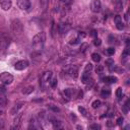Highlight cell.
<instances>
[{
	"label": "cell",
	"mask_w": 130,
	"mask_h": 130,
	"mask_svg": "<svg viewBox=\"0 0 130 130\" xmlns=\"http://www.w3.org/2000/svg\"><path fill=\"white\" fill-rule=\"evenodd\" d=\"M51 78H52V72H51V71L45 72V73L42 75V78H41V84H42V86H44L45 83L50 82Z\"/></svg>",
	"instance_id": "7"
},
{
	"label": "cell",
	"mask_w": 130,
	"mask_h": 130,
	"mask_svg": "<svg viewBox=\"0 0 130 130\" xmlns=\"http://www.w3.org/2000/svg\"><path fill=\"white\" fill-rule=\"evenodd\" d=\"M101 8H102V3L100 0H92L91 3H90V9L92 12L95 13H98V12L101 11Z\"/></svg>",
	"instance_id": "5"
},
{
	"label": "cell",
	"mask_w": 130,
	"mask_h": 130,
	"mask_svg": "<svg viewBox=\"0 0 130 130\" xmlns=\"http://www.w3.org/2000/svg\"><path fill=\"white\" fill-rule=\"evenodd\" d=\"M0 81L3 84H10L13 81V76L8 72H2L0 74Z\"/></svg>",
	"instance_id": "4"
},
{
	"label": "cell",
	"mask_w": 130,
	"mask_h": 130,
	"mask_svg": "<svg viewBox=\"0 0 130 130\" xmlns=\"http://www.w3.org/2000/svg\"><path fill=\"white\" fill-rule=\"evenodd\" d=\"M16 3H17V6L21 10H29V8L30 7V0H17Z\"/></svg>",
	"instance_id": "6"
},
{
	"label": "cell",
	"mask_w": 130,
	"mask_h": 130,
	"mask_svg": "<svg viewBox=\"0 0 130 130\" xmlns=\"http://www.w3.org/2000/svg\"><path fill=\"white\" fill-rule=\"evenodd\" d=\"M109 39H110V43H113V42L115 41V38H114L113 36H110V38H109Z\"/></svg>",
	"instance_id": "44"
},
{
	"label": "cell",
	"mask_w": 130,
	"mask_h": 130,
	"mask_svg": "<svg viewBox=\"0 0 130 130\" xmlns=\"http://www.w3.org/2000/svg\"><path fill=\"white\" fill-rule=\"evenodd\" d=\"M10 44V38L6 34H0V50L5 51Z\"/></svg>",
	"instance_id": "3"
},
{
	"label": "cell",
	"mask_w": 130,
	"mask_h": 130,
	"mask_svg": "<svg viewBox=\"0 0 130 130\" xmlns=\"http://www.w3.org/2000/svg\"><path fill=\"white\" fill-rule=\"evenodd\" d=\"M49 109L52 110L53 112H55V113H57V112H59V111H60V109L58 107H55V106H53V105H50V106H49Z\"/></svg>",
	"instance_id": "31"
},
{
	"label": "cell",
	"mask_w": 130,
	"mask_h": 130,
	"mask_svg": "<svg viewBox=\"0 0 130 130\" xmlns=\"http://www.w3.org/2000/svg\"><path fill=\"white\" fill-rule=\"evenodd\" d=\"M126 44H129V39H126Z\"/></svg>",
	"instance_id": "49"
},
{
	"label": "cell",
	"mask_w": 130,
	"mask_h": 130,
	"mask_svg": "<svg viewBox=\"0 0 130 130\" xmlns=\"http://www.w3.org/2000/svg\"><path fill=\"white\" fill-rule=\"evenodd\" d=\"M103 80L107 83H115V82H117L118 79H117V77H115V76H106V77L103 78Z\"/></svg>",
	"instance_id": "15"
},
{
	"label": "cell",
	"mask_w": 130,
	"mask_h": 130,
	"mask_svg": "<svg viewBox=\"0 0 130 130\" xmlns=\"http://www.w3.org/2000/svg\"><path fill=\"white\" fill-rule=\"evenodd\" d=\"M116 96H117V98H118L119 100H121V99H122L123 91H122V89H121V88H118V89H117V90H116Z\"/></svg>",
	"instance_id": "25"
},
{
	"label": "cell",
	"mask_w": 130,
	"mask_h": 130,
	"mask_svg": "<svg viewBox=\"0 0 130 130\" xmlns=\"http://www.w3.org/2000/svg\"><path fill=\"white\" fill-rule=\"evenodd\" d=\"M114 21H115L116 27H117V29H118V30H122L123 29H124V24H123V22H122V17L119 14H117L114 17Z\"/></svg>",
	"instance_id": "12"
},
{
	"label": "cell",
	"mask_w": 130,
	"mask_h": 130,
	"mask_svg": "<svg viewBox=\"0 0 130 130\" xmlns=\"http://www.w3.org/2000/svg\"><path fill=\"white\" fill-rule=\"evenodd\" d=\"M107 126H108V127H114V122L108 121V122H107Z\"/></svg>",
	"instance_id": "41"
},
{
	"label": "cell",
	"mask_w": 130,
	"mask_h": 130,
	"mask_svg": "<svg viewBox=\"0 0 130 130\" xmlns=\"http://www.w3.org/2000/svg\"><path fill=\"white\" fill-rule=\"evenodd\" d=\"M109 117H112V116H114V114L112 113V112H109V115H108Z\"/></svg>",
	"instance_id": "48"
},
{
	"label": "cell",
	"mask_w": 130,
	"mask_h": 130,
	"mask_svg": "<svg viewBox=\"0 0 130 130\" xmlns=\"http://www.w3.org/2000/svg\"><path fill=\"white\" fill-rule=\"evenodd\" d=\"M82 96H83V92H82V90H79L78 91V95L76 96L78 99H82Z\"/></svg>",
	"instance_id": "40"
},
{
	"label": "cell",
	"mask_w": 130,
	"mask_h": 130,
	"mask_svg": "<svg viewBox=\"0 0 130 130\" xmlns=\"http://www.w3.org/2000/svg\"><path fill=\"white\" fill-rule=\"evenodd\" d=\"M40 6L43 10H46L49 7V0H41L40 1Z\"/></svg>",
	"instance_id": "19"
},
{
	"label": "cell",
	"mask_w": 130,
	"mask_h": 130,
	"mask_svg": "<svg viewBox=\"0 0 130 130\" xmlns=\"http://www.w3.org/2000/svg\"><path fill=\"white\" fill-rule=\"evenodd\" d=\"M115 53V49L114 48H109L107 49V54L109 55V56H112V55H114Z\"/></svg>",
	"instance_id": "32"
},
{
	"label": "cell",
	"mask_w": 130,
	"mask_h": 130,
	"mask_svg": "<svg viewBox=\"0 0 130 130\" xmlns=\"http://www.w3.org/2000/svg\"><path fill=\"white\" fill-rule=\"evenodd\" d=\"M20 108H21V105H15V106L10 110V114H11V115H16V114L18 113V111H20Z\"/></svg>",
	"instance_id": "20"
},
{
	"label": "cell",
	"mask_w": 130,
	"mask_h": 130,
	"mask_svg": "<svg viewBox=\"0 0 130 130\" xmlns=\"http://www.w3.org/2000/svg\"><path fill=\"white\" fill-rule=\"evenodd\" d=\"M78 38H79V39H80V38H85V34H84L83 32L79 33V36H78Z\"/></svg>",
	"instance_id": "43"
},
{
	"label": "cell",
	"mask_w": 130,
	"mask_h": 130,
	"mask_svg": "<svg viewBox=\"0 0 130 130\" xmlns=\"http://www.w3.org/2000/svg\"><path fill=\"white\" fill-rule=\"evenodd\" d=\"M123 121H124V118H123V117H120V118L117 119V124L121 126L123 124Z\"/></svg>",
	"instance_id": "37"
},
{
	"label": "cell",
	"mask_w": 130,
	"mask_h": 130,
	"mask_svg": "<svg viewBox=\"0 0 130 130\" xmlns=\"http://www.w3.org/2000/svg\"><path fill=\"white\" fill-rule=\"evenodd\" d=\"M101 95H102L103 97H105V98L109 97V96L111 95V90H110V89H108V88H104V89L102 90V91H101Z\"/></svg>",
	"instance_id": "21"
},
{
	"label": "cell",
	"mask_w": 130,
	"mask_h": 130,
	"mask_svg": "<svg viewBox=\"0 0 130 130\" xmlns=\"http://www.w3.org/2000/svg\"><path fill=\"white\" fill-rule=\"evenodd\" d=\"M0 91L5 92V86H0Z\"/></svg>",
	"instance_id": "45"
},
{
	"label": "cell",
	"mask_w": 130,
	"mask_h": 130,
	"mask_svg": "<svg viewBox=\"0 0 130 130\" xmlns=\"http://www.w3.org/2000/svg\"><path fill=\"white\" fill-rule=\"evenodd\" d=\"M91 106H92V108H94V109L99 108V107L101 106V101H99V100L94 101V102H92V104H91Z\"/></svg>",
	"instance_id": "26"
},
{
	"label": "cell",
	"mask_w": 130,
	"mask_h": 130,
	"mask_svg": "<svg viewBox=\"0 0 130 130\" xmlns=\"http://www.w3.org/2000/svg\"><path fill=\"white\" fill-rule=\"evenodd\" d=\"M115 5H116V11H121L123 8V4H122V0H111Z\"/></svg>",
	"instance_id": "14"
},
{
	"label": "cell",
	"mask_w": 130,
	"mask_h": 130,
	"mask_svg": "<svg viewBox=\"0 0 130 130\" xmlns=\"http://www.w3.org/2000/svg\"><path fill=\"white\" fill-rule=\"evenodd\" d=\"M96 71H97V73H102V71H103V66H98L96 68Z\"/></svg>",
	"instance_id": "39"
},
{
	"label": "cell",
	"mask_w": 130,
	"mask_h": 130,
	"mask_svg": "<svg viewBox=\"0 0 130 130\" xmlns=\"http://www.w3.org/2000/svg\"><path fill=\"white\" fill-rule=\"evenodd\" d=\"M106 64H107L108 66H111V65H114V61H113L112 59H108V60L106 61Z\"/></svg>",
	"instance_id": "38"
},
{
	"label": "cell",
	"mask_w": 130,
	"mask_h": 130,
	"mask_svg": "<svg viewBox=\"0 0 130 130\" xmlns=\"http://www.w3.org/2000/svg\"><path fill=\"white\" fill-rule=\"evenodd\" d=\"M88 48H89V44H88V43H83V44H81V46H80V51H81V52H85Z\"/></svg>",
	"instance_id": "28"
},
{
	"label": "cell",
	"mask_w": 130,
	"mask_h": 130,
	"mask_svg": "<svg viewBox=\"0 0 130 130\" xmlns=\"http://www.w3.org/2000/svg\"><path fill=\"white\" fill-rule=\"evenodd\" d=\"M34 86L33 85H28L26 86V88H23L22 90V94L23 95H30V94H32V92L34 91Z\"/></svg>",
	"instance_id": "16"
},
{
	"label": "cell",
	"mask_w": 130,
	"mask_h": 130,
	"mask_svg": "<svg viewBox=\"0 0 130 130\" xmlns=\"http://www.w3.org/2000/svg\"><path fill=\"white\" fill-rule=\"evenodd\" d=\"M53 127H54V129H61L63 126H62V123H61L60 121L55 120V121L53 122Z\"/></svg>",
	"instance_id": "22"
},
{
	"label": "cell",
	"mask_w": 130,
	"mask_h": 130,
	"mask_svg": "<svg viewBox=\"0 0 130 130\" xmlns=\"http://www.w3.org/2000/svg\"><path fill=\"white\" fill-rule=\"evenodd\" d=\"M94 44H95V46H101V44H102V40L101 39H99V38H96L95 40H94Z\"/></svg>",
	"instance_id": "33"
},
{
	"label": "cell",
	"mask_w": 130,
	"mask_h": 130,
	"mask_svg": "<svg viewBox=\"0 0 130 130\" xmlns=\"http://www.w3.org/2000/svg\"><path fill=\"white\" fill-rule=\"evenodd\" d=\"M67 72H68V75H69L70 77H73V78H76V77H77V75H78L77 67H75V66H73V67L69 68Z\"/></svg>",
	"instance_id": "13"
},
{
	"label": "cell",
	"mask_w": 130,
	"mask_h": 130,
	"mask_svg": "<svg viewBox=\"0 0 130 130\" xmlns=\"http://www.w3.org/2000/svg\"><path fill=\"white\" fill-rule=\"evenodd\" d=\"M6 105H7V99L4 96H0V106L5 107Z\"/></svg>",
	"instance_id": "24"
},
{
	"label": "cell",
	"mask_w": 130,
	"mask_h": 130,
	"mask_svg": "<svg viewBox=\"0 0 130 130\" xmlns=\"http://www.w3.org/2000/svg\"><path fill=\"white\" fill-rule=\"evenodd\" d=\"M21 118H22V114H21V113H17V114H16V117L14 118L13 125H12L11 129H20V121H21Z\"/></svg>",
	"instance_id": "9"
},
{
	"label": "cell",
	"mask_w": 130,
	"mask_h": 130,
	"mask_svg": "<svg viewBox=\"0 0 130 130\" xmlns=\"http://www.w3.org/2000/svg\"><path fill=\"white\" fill-rule=\"evenodd\" d=\"M90 36H92V37H97V36H98V33H97V30H91V33H90Z\"/></svg>",
	"instance_id": "42"
},
{
	"label": "cell",
	"mask_w": 130,
	"mask_h": 130,
	"mask_svg": "<svg viewBox=\"0 0 130 130\" xmlns=\"http://www.w3.org/2000/svg\"><path fill=\"white\" fill-rule=\"evenodd\" d=\"M10 28H11V30L12 33L20 36L22 34L23 32V26L20 20H13L11 21V24H10Z\"/></svg>",
	"instance_id": "2"
},
{
	"label": "cell",
	"mask_w": 130,
	"mask_h": 130,
	"mask_svg": "<svg viewBox=\"0 0 130 130\" xmlns=\"http://www.w3.org/2000/svg\"><path fill=\"white\" fill-rule=\"evenodd\" d=\"M71 29V26L69 23H64V22H61L59 26H58V30L60 34H65L67 33L68 30Z\"/></svg>",
	"instance_id": "10"
},
{
	"label": "cell",
	"mask_w": 130,
	"mask_h": 130,
	"mask_svg": "<svg viewBox=\"0 0 130 130\" xmlns=\"http://www.w3.org/2000/svg\"><path fill=\"white\" fill-rule=\"evenodd\" d=\"M79 41H80L79 38H74V39H71V40H70L69 44H70V45H76V44H78V43H79Z\"/></svg>",
	"instance_id": "29"
},
{
	"label": "cell",
	"mask_w": 130,
	"mask_h": 130,
	"mask_svg": "<svg viewBox=\"0 0 130 130\" xmlns=\"http://www.w3.org/2000/svg\"><path fill=\"white\" fill-rule=\"evenodd\" d=\"M78 111H79V112L81 113L83 116H86V111H85L84 108H82V107H78Z\"/></svg>",
	"instance_id": "36"
},
{
	"label": "cell",
	"mask_w": 130,
	"mask_h": 130,
	"mask_svg": "<svg viewBox=\"0 0 130 130\" xmlns=\"http://www.w3.org/2000/svg\"><path fill=\"white\" fill-rule=\"evenodd\" d=\"M92 69V65L90 63H88L85 65V68H84V71L85 72H90V70Z\"/></svg>",
	"instance_id": "30"
},
{
	"label": "cell",
	"mask_w": 130,
	"mask_h": 130,
	"mask_svg": "<svg viewBox=\"0 0 130 130\" xmlns=\"http://www.w3.org/2000/svg\"><path fill=\"white\" fill-rule=\"evenodd\" d=\"M74 91H75V90H74L73 89H66L64 90V95L66 96V98L71 99L73 97V95H74Z\"/></svg>",
	"instance_id": "17"
},
{
	"label": "cell",
	"mask_w": 130,
	"mask_h": 130,
	"mask_svg": "<svg viewBox=\"0 0 130 130\" xmlns=\"http://www.w3.org/2000/svg\"><path fill=\"white\" fill-rule=\"evenodd\" d=\"M44 41H45V34L44 33H39L34 37L33 41H32V44L35 47L36 51H39L42 48L43 44H44Z\"/></svg>",
	"instance_id": "1"
},
{
	"label": "cell",
	"mask_w": 130,
	"mask_h": 130,
	"mask_svg": "<svg viewBox=\"0 0 130 130\" xmlns=\"http://www.w3.org/2000/svg\"><path fill=\"white\" fill-rule=\"evenodd\" d=\"M0 6H1V8L5 11H7L11 8L12 6V1L11 0H0Z\"/></svg>",
	"instance_id": "11"
},
{
	"label": "cell",
	"mask_w": 130,
	"mask_h": 130,
	"mask_svg": "<svg viewBox=\"0 0 130 130\" xmlns=\"http://www.w3.org/2000/svg\"><path fill=\"white\" fill-rule=\"evenodd\" d=\"M91 59H92V61H95V62H100V60H101L100 54H98V53L91 54Z\"/></svg>",
	"instance_id": "23"
},
{
	"label": "cell",
	"mask_w": 130,
	"mask_h": 130,
	"mask_svg": "<svg viewBox=\"0 0 130 130\" xmlns=\"http://www.w3.org/2000/svg\"><path fill=\"white\" fill-rule=\"evenodd\" d=\"M29 66V62L27 60H20L17 61V62L14 64V68L16 70H23Z\"/></svg>",
	"instance_id": "8"
},
{
	"label": "cell",
	"mask_w": 130,
	"mask_h": 130,
	"mask_svg": "<svg viewBox=\"0 0 130 130\" xmlns=\"http://www.w3.org/2000/svg\"><path fill=\"white\" fill-rule=\"evenodd\" d=\"M57 83H58V80L56 78H54V79H52L51 81H50V86H51L52 89H55L57 86Z\"/></svg>",
	"instance_id": "27"
},
{
	"label": "cell",
	"mask_w": 130,
	"mask_h": 130,
	"mask_svg": "<svg viewBox=\"0 0 130 130\" xmlns=\"http://www.w3.org/2000/svg\"><path fill=\"white\" fill-rule=\"evenodd\" d=\"M124 18H125V20H126V21H128V20H129V18H128V13H125Z\"/></svg>",
	"instance_id": "46"
},
{
	"label": "cell",
	"mask_w": 130,
	"mask_h": 130,
	"mask_svg": "<svg viewBox=\"0 0 130 130\" xmlns=\"http://www.w3.org/2000/svg\"><path fill=\"white\" fill-rule=\"evenodd\" d=\"M4 127V125H3V122L2 121H0V129H2Z\"/></svg>",
	"instance_id": "47"
},
{
	"label": "cell",
	"mask_w": 130,
	"mask_h": 130,
	"mask_svg": "<svg viewBox=\"0 0 130 130\" xmlns=\"http://www.w3.org/2000/svg\"><path fill=\"white\" fill-rule=\"evenodd\" d=\"M60 1H61V3H63L64 5H70L73 0H60Z\"/></svg>",
	"instance_id": "35"
},
{
	"label": "cell",
	"mask_w": 130,
	"mask_h": 130,
	"mask_svg": "<svg viewBox=\"0 0 130 130\" xmlns=\"http://www.w3.org/2000/svg\"><path fill=\"white\" fill-rule=\"evenodd\" d=\"M81 81L83 82V83H88L89 81H90V74H89V72H83V74H82V76H81Z\"/></svg>",
	"instance_id": "18"
},
{
	"label": "cell",
	"mask_w": 130,
	"mask_h": 130,
	"mask_svg": "<svg viewBox=\"0 0 130 130\" xmlns=\"http://www.w3.org/2000/svg\"><path fill=\"white\" fill-rule=\"evenodd\" d=\"M89 128L90 129H96V130H98V129H101V126L99 124H91V125L89 126Z\"/></svg>",
	"instance_id": "34"
}]
</instances>
